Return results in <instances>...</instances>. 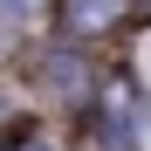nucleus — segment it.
Segmentation results:
<instances>
[{
	"instance_id": "obj_1",
	"label": "nucleus",
	"mask_w": 151,
	"mask_h": 151,
	"mask_svg": "<svg viewBox=\"0 0 151 151\" xmlns=\"http://www.w3.org/2000/svg\"><path fill=\"white\" fill-rule=\"evenodd\" d=\"M124 14H131V0H62V35L69 41H96V35H110Z\"/></svg>"
},
{
	"instance_id": "obj_2",
	"label": "nucleus",
	"mask_w": 151,
	"mask_h": 151,
	"mask_svg": "<svg viewBox=\"0 0 151 151\" xmlns=\"http://www.w3.org/2000/svg\"><path fill=\"white\" fill-rule=\"evenodd\" d=\"M21 21H28V0H0V35H14Z\"/></svg>"
},
{
	"instance_id": "obj_3",
	"label": "nucleus",
	"mask_w": 151,
	"mask_h": 151,
	"mask_svg": "<svg viewBox=\"0 0 151 151\" xmlns=\"http://www.w3.org/2000/svg\"><path fill=\"white\" fill-rule=\"evenodd\" d=\"M28 151H55V144H28Z\"/></svg>"
}]
</instances>
